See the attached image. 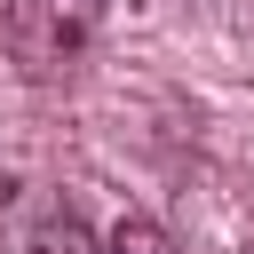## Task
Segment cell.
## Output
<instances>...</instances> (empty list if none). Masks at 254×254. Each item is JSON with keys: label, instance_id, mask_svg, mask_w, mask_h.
<instances>
[{"label": "cell", "instance_id": "obj_1", "mask_svg": "<svg viewBox=\"0 0 254 254\" xmlns=\"http://www.w3.org/2000/svg\"><path fill=\"white\" fill-rule=\"evenodd\" d=\"M0 16H8V40H16L32 64H64L71 48L95 40L103 0H0Z\"/></svg>", "mask_w": 254, "mask_h": 254}, {"label": "cell", "instance_id": "obj_2", "mask_svg": "<svg viewBox=\"0 0 254 254\" xmlns=\"http://www.w3.org/2000/svg\"><path fill=\"white\" fill-rule=\"evenodd\" d=\"M0 254H87V230L71 206H56L48 190H24L0 222Z\"/></svg>", "mask_w": 254, "mask_h": 254}, {"label": "cell", "instance_id": "obj_3", "mask_svg": "<svg viewBox=\"0 0 254 254\" xmlns=\"http://www.w3.org/2000/svg\"><path fill=\"white\" fill-rule=\"evenodd\" d=\"M111 254H175V238H167L151 214H127V222L111 230Z\"/></svg>", "mask_w": 254, "mask_h": 254}]
</instances>
